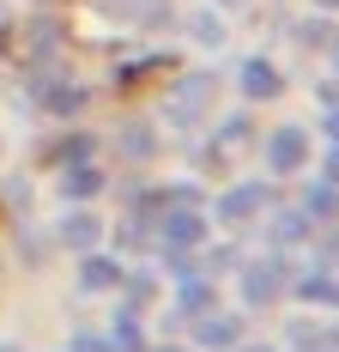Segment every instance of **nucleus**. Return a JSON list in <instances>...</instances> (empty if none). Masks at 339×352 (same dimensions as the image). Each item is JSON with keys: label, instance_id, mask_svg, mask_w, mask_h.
<instances>
[{"label": "nucleus", "instance_id": "bb28decb", "mask_svg": "<svg viewBox=\"0 0 339 352\" xmlns=\"http://www.w3.org/2000/svg\"><path fill=\"white\" fill-rule=\"evenodd\" d=\"M145 352H194V346H182V340H152Z\"/></svg>", "mask_w": 339, "mask_h": 352}, {"label": "nucleus", "instance_id": "4be33fe9", "mask_svg": "<svg viewBox=\"0 0 339 352\" xmlns=\"http://www.w3.org/2000/svg\"><path fill=\"white\" fill-rule=\"evenodd\" d=\"M334 12H315V19H309V25H297V43H303V49H327V43H334Z\"/></svg>", "mask_w": 339, "mask_h": 352}, {"label": "nucleus", "instance_id": "412c9836", "mask_svg": "<svg viewBox=\"0 0 339 352\" xmlns=\"http://www.w3.org/2000/svg\"><path fill=\"white\" fill-rule=\"evenodd\" d=\"M79 158H97V140L91 134H67L61 146H49V164L61 170V164H79Z\"/></svg>", "mask_w": 339, "mask_h": 352}, {"label": "nucleus", "instance_id": "aec40b11", "mask_svg": "<svg viewBox=\"0 0 339 352\" xmlns=\"http://www.w3.org/2000/svg\"><path fill=\"white\" fill-rule=\"evenodd\" d=\"M188 31H194V43L218 49V43H224V12H218V6H200V12L188 19Z\"/></svg>", "mask_w": 339, "mask_h": 352}, {"label": "nucleus", "instance_id": "2eb2a0df", "mask_svg": "<svg viewBox=\"0 0 339 352\" xmlns=\"http://www.w3.org/2000/svg\"><path fill=\"white\" fill-rule=\"evenodd\" d=\"M297 207H303L309 219H315V225H334V219H339V182L315 176V182H309L303 195H297Z\"/></svg>", "mask_w": 339, "mask_h": 352}, {"label": "nucleus", "instance_id": "f03ea898", "mask_svg": "<svg viewBox=\"0 0 339 352\" xmlns=\"http://www.w3.org/2000/svg\"><path fill=\"white\" fill-rule=\"evenodd\" d=\"M279 201V188L272 182H231L218 201H212V225H224V231H248V225H261L267 219V207Z\"/></svg>", "mask_w": 339, "mask_h": 352}, {"label": "nucleus", "instance_id": "cd10ccee", "mask_svg": "<svg viewBox=\"0 0 339 352\" xmlns=\"http://www.w3.org/2000/svg\"><path fill=\"white\" fill-rule=\"evenodd\" d=\"M237 352H285V346H261V340H237Z\"/></svg>", "mask_w": 339, "mask_h": 352}, {"label": "nucleus", "instance_id": "7ed1b4c3", "mask_svg": "<svg viewBox=\"0 0 339 352\" xmlns=\"http://www.w3.org/2000/svg\"><path fill=\"white\" fill-rule=\"evenodd\" d=\"M212 237V219L200 201H176L158 212V249H200Z\"/></svg>", "mask_w": 339, "mask_h": 352}, {"label": "nucleus", "instance_id": "b1692460", "mask_svg": "<svg viewBox=\"0 0 339 352\" xmlns=\"http://www.w3.org/2000/svg\"><path fill=\"white\" fill-rule=\"evenodd\" d=\"M121 152H128V158H152V152H158V134H152V128H128V134H121Z\"/></svg>", "mask_w": 339, "mask_h": 352}, {"label": "nucleus", "instance_id": "9b49d317", "mask_svg": "<svg viewBox=\"0 0 339 352\" xmlns=\"http://www.w3.org/2000/svg\"><path fill=\"white\" fill-rule=\"evenodd\" d=\"M55 237H61L73 255H85V249H97V243H103V219L91 212V201H79V207H67V219L55 225Z\"/></svg>", "mask_w": 339, "mask_h": 352}, {"label": "nucleus", "instance_id": "c85d7f7f", "mask_svg": "<svg viewBox=\"0 0 339 352\" xmlns=\"http://www.w3.org/2000/svg\"><path fill=\"white\" fill-rule=\"evenodd\" d=\"M327 352H339V322H327Z\"/></svg>", "mask_w": 339, "mask_h": 352}, {"label": "nucleus", "instance_id": "c756f323", "mask_svg": "<svg viewBox=\"0 0 339 352\" xmlns=\"http://www.w3.org/2000/svg\"><path fill=\"white\" fill-rule=\"evenodd\" d=\"M315 12H339V0H315Z\"/></svg>", "mask_w": 339, "mask_h": 352}, {"label": "nucleus", "instance_id": "423d86ee", "mask_svg": "<svg viewBox=\"0 0 339 352\" xmlns=\"http://www.w3.org/2000/svg\"><path fill=\"white\" fill-rule=\"evenodd\" d=\"M303 164H309V128H297V122L272 128L267 134V170L272 176H297Z\"/></svg>", "mask_w": 339, "mask_h": 352}, {"label": "nucleus", "instance_id": "1a4fd4ad", "mask_svg": "<svg viewBox=\"0 0 339 352\" xmlns=\"http://www.w3.org/2000/svg\"><path fill=\"white\" fill-rule=\"evenodd\" d=\"M248 146H255V116H248V109H237V116H224V122H218V140L206 146V164L218 170V164H231V158H237V152H248Z\"/></svg>", "mask_w": 339, "mask_h": 352}, {"label": "nucleus", "instance_id": "a878e982", "mask_svg": "<svg viewBox=\"0 0 339 352\" xmlns=\"http://www.w3.org/2000/svg\"><path fill=\"white\" fill-rule=\"evenodd\" d=\"M321 134H327V140H339V98L327 104V116H321Z\"/></svg>", "mask_w": 339, "mask_h": 352}, {"label": "nucleus", "instance_id": "f257e3e1", "mask_svg": "<svg viewBox=\"0 0 339 352\" xmlns=\"http://www.w3.org/2000/svg\"><path fill=\"white\" fill-rule=\"evenodd\" d=\"M291 255L285 249H267V255H255V261H237V292H242V310H272V304H285V292H291Z\"/></svg>", "mask_w": 339, "mask_h": 352}, {"label": "nucleus", "instance_id": "473e14b6", "mask_svg": "<svg viewBox=\"0 0 339 352\" xmlns=\"http://www.w3.org/2000/svg\"><path fill=\"white\" fill-rule=\"evenodd\" d=\"M0 352H19V346H0Z\"/></svg>", "mask_w": 339, "mask_h": 352}, {"label": "nucleus", "instance_id": "39448f33", "mask_svg": "<svg viewBox=\"0 0 339 352\" xmlns=\"http://www.w3.org/2000/svg\"><path fill=\"white\" fill-rule=\"evenodd\" d=\"M237 91H242V104H279L285 98V67L272 55H242Z\"/></svg>", "mask_w": 339, "mask_h": 352}, {"label": "nucleus", "instance_id": "5701e85b", "mask_svg": "<svg viewBox=\"0 0 339 352\" xmlns=\"http://www.w3.org/2000/svg\"><path fill=\"white\" fill-rule=\"evenodd\" d=\"M291 352H327V328H315V322H291Z\"/></svg>", "mask_w": 339, "mask_h": 352}, {"label": "nucleus", "instance_id": "4468645a", "mask_svg": "<svg viewBox=\"0 0 339 352\" xmlns=\"http://www.w3.org/2000/svg\"><path fill=\"white\" fill-rule=\"evenodd\" d=\"M212 304H218V285H212V274H188V280H176V316H182V322L206 316Z\"/></svg>", "mask_w": 339, "mask_h": 352}, {"label": "nucleus", "instance_id": "ddd939ff", "mask_svg": "<svg viewBox=\"0 0 339 352\" xmlns=\"http://www.w3.org/2000/svg\"><path fill=\"white\" fill-rule=\"evenodd\" d=\"M121 274H128V267H121L103 243L79 255V292H115V285H121Z\"/></svg>", "mask_w": 339, "mask_h": 352}, {"label": "nucleus", "instance_id": "20e7f679", "mask_svg": "<svg viewBox=\"0 0 339 352\" xmlns=\"http://www.w3.org/2000/svg\"><path fill=\"white\" fill-rule=\"evenodd\" d=\"M212 91H218V73H182V79L170 85V98H164V116L188 128V122H200V116H206Z\"/></svg>", "mask_w": 339, "mask_h": 352}, {"label": "nucleus", "instance_id": "a211bd4d", "mask_svg": "<svg viewBox=\"0 0 339 352\" xmlns=\"http://www.w3.org/2000/svg\"><path fill=\"white\" fill-rule=\"evenodd\" d=\"M36 104L49 109V116H73V109L85 104V85H55L49 79V85H36Z\"/></svg>", "mask_w": 339, "mask_h": 352}, {"label": "nucleus", "instance_id": "6ab92c4d", "mask_svg": "<svg viewBox=\"0 0 339 352\" xmlns=\"http://www.w3.org/2000/svg\"><path fill=\"white\" fill-rule=\"evenodd\" d=\"M303 249H309V261H315V267H339V219H334V225H315Z\"/></svg>", "mask_w": 339, "mask_h": 352}, {"label": "nucleus", "instance_id": "6e6552de", "mask_svg": "<svg viewBox=\"0 0 339 352\" xmlns=\"http://www.w3.org/2000/svg\"><path fill=\"white\" fill-rule=\"evenodd\" d=\"M291 298L297 304H315V310H339V267H297L291 274Z\"/></svg>", "mask_w": 339, "mask_h": 352}, {"label": "nucleus", "instance_id": "7c9ffc66", "mask_svg": "<svg viewBox=\"0 0 339 352\" xmlns=\"http://www.w3.org/2000/svg\"><path fill=\"white\" fill-rule=\"evenodd\" d=\"M327 49H334V73H339V36H334V43H327Z\"/></svg>", "mask_w": 339, "mask_h": 352}, {"label": "nucleus", "instance_id": "0eeeda50", "mask_svg": "<svg viewBox=\"0 0 339 352\" xmlns=\"http://www.w3.org/2000/svg\"><path fill=\"white\" fill-rule=\"evenodd\" d=\"M242 328L248 322L237 316V310H206V316H194V352H237V340H242Z\"/></svg>", "mask_w": 339, "mask_h": 352}, {"label": "nucleus", "instance_id": "9d476101", "mask_svg": "<svg viewBox=\"0 0 339 352\" xmlns=\"http://www.w3.org/2000/svg\"><path fill=\"white\" fill-rule=\"evenodd\" d=\"M55 188H61V201H97L103 188H109V176L97 170V158H79V164H61V176H55Z\"/></svg>", "mask_w": 339, "mask_h": 352}, {"label": "nucleus", "instance_id": "393cba45", "mask_svg": "<svg viewBox=\"0 0 339 352\" xmlns=\"http://www.w3.org/2000/svg\"><path fill=\"white\" fill-rule=\"evenodd\" d=\"M321 176L339 182V140H327V152H321Z\"/></svg>", "mask_w": 339, "mask_h": 352}, {"label": "nucleus", "instance_id": "f8f14e48", "mask_svg": "<svg viewBox=\"0 0 339 352\" xmlns=\"http://www.w3.org/2000/svg\"><path fill=\"white\" fill-rule=\"evenodd\" d=\"M272 225H267V243L272 249H303L309 243V231H315V219H309L303 207H279V201H272Z\"/></svg>", "mask_w": 339, "mask_h": 352}, {"label": "nucleus", "instance_id": "dca6fc26", "mask_svg": "<svg viewBox=\"0 0 339 352\" xmlns=\"http://www.w3.org/2000/svg\"><path fill=\"white\" fill-rule=\"evenodd\" d=\"M103 334L115 340V352H145V346H152V340H145V328H139V310H128V304L115 310V322H109Z\"/></svg>", "mask_w": 339, "mask_h": 352}, {"label": "nucleus", "instance_id": "f3484780", "mask_svg": "<svg viewBox=\"0 0 339 352\" xmlns=\"http://www.w3.org/2000/svg\"><path fill=\"white\" fill-rule=\"evenodd\" d=\"M115 292H121V298H128V310H145V304H152V298H158V274H152V267H128V274H121V285H115Z\"/></svg>", "mask_w": 339, "mask_h": 352}, {"label": "nucleus", "instance_id": "2f4dec72", "mask_svg": "<svg viewBox=\"0 0 339 352\" xmlns=\"http://www.w3.org/2000/svg\"><path fill=\"white\" fill-rule=\"evenodd\" d=\"M218 6H237V0H218Z\"/></svg>", "mask_w": 339, "mask_h": 352}]
</instances>
